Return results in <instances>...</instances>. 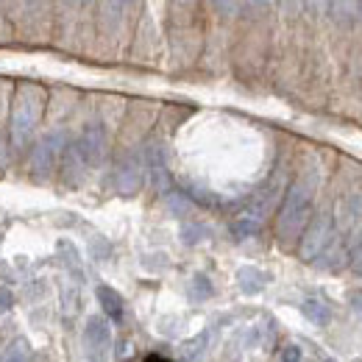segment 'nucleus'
I'll return each mask as SVG.
<instances>
[{"label":"nucleus","instance_id":"412c9836","mask_svg":"<svg viewBox=\"0 0 362 362\" xmlns=\"http://www.w3.org/2000/svg\"><path fill=\"white\" fill-rule=\"evenodd\" d=\"M0 162H3V145H0Z\"/></svg>","mask_w":362,"mask_h":362},{"label":"nucleus","instance_id":"4be33fe9","mask_svg":"<svg viewBox=\"0 0 362 362\" xmlns=\"http://www.w3.org/2000/svg\"><path fill=\"white\" fill-rule=\"evenodd\" d=\"M360 11H362V3H360ZM360 17H362V14H360Z\"/></svg>","mask_w":362,"mask_h":362},{"label":"nucleus","instance_id":"2eb2a0df","mask_svg":"<svg viewBox=\"0 0 362 362\" xmlns=\"http://www.w3.org/2000/svg\"><path fill=\"white\" fill-rule=\"evenodd\" d=\"M301 349L298 346H284L281 351H279V362H301Z\"/></svg>","mask_w":362,"mask_h":362},{"label":"nucleus","instance_id":"9b49d317","mask_svg":"<svg viewBox=\"0 0 362 362\" xmlns=\"http://www.w3.org/2000/svg\"><path fill=\"white\" fill-rule=\"evenodd\" d=\"M206 346H209V332H201L198 337L187 340L181 346V360L184 362H201L204 354H206Z\"/></svg>","mask_w":362,"mask_h":362},{"label":"nucleus","instance_id":"aec40b11","mask_svg":"<svg viewBox=\"0 0 362 362\" xmlns=\"http://www.w3.org/2000/svg\"><path fill=\"white\" fill-rule=\"evenodd\" d=\"M145 362H173V360H168V357H156V354H153V357H148Z\"/></svg>","mask_w":362,"mask_h":362},{"label":"nucleus","instance_id":"f257e3e1","mask_svg":"<svg viewBox=\"0 0 362 362\" xmlns=\"http://www.w3.org/2000/svg\"><path fill=\"white\" fill-rule=\"evenodd\" d=\"M313 192H315V176L310 179V173L301 176V179L287 189V198H284L281 212H279V221H276V234H279V240L284 245L293 243L301 234V228H304L307 218H310Z\"/></svg>","mask_w":362,"mask_h":362},{"label":"nucleus","instance_id":"dca6fc26","mask_svg":"<svg viewBox=\"0 0 362 362\" xmlns=\"http://www.w3.org/2000/svg\"><path fill=\"white\" fill-rule=\"evenodd\" d=\"M351 271L362 276V240L357 243V248H354V254H351Z\"/></svg>","mask_w":362,"mask_h":362},{"label":"nucleus","instance_id":"39448f33","mask_svg":"<svg viewBox=\"0 0 362 362\" xmlns=\"http://www.w3.org/2000/svg\"><path fill=\"white\" fill-rule=\"evenodd\" d=\"M337 223L346 234H354L351 240H362V192H351L337 204Z\"/></svg>","mask_w":362,"mask_h":362},{"label":"nucleus","instance_id":"6e6552de","mask_svg":"<svg viewBox=\"0 0 362 362\" xmlns=\"http://www.w3.org/2000/svg\"><path fill=\"white\" fill-rule=\"evenodd\" d=\"M142 176H145V165L139 162V159H129L126 165H123V170H120V176H117V187H120V192H126V195H132L139 189V184H142Z\"/></svg>","mask_w":362,"mask_h":362},{"label":"nucleus","instance_id":"1a4fd4ad","mask_svg":"<svg viewBox=\"0 0 362 362\" xmlns=\"http://www.w3.org/2000/svg\"><path fill=\"white\" fill-rule=\"evenodd\" d=\"M95 296H98L100 310L106 313L109 320H120V317H123V298H120V293H117V290H112V287L100 284V287L95 290Z\"/></svg>","mask_w":362,"mask_h":362},{"label":"nucleus","instance_id":"a211bd4d","mask_svg":"<svg viewBox=\"0 0 362 362\" xmlns=\"http://www.w3.org/2000/svg\"><path fill=\"white\" fill-rule=\"evenodd\" d=\"M11 304H14V296H11V290L0 287V313H8V310H11Z\"/></svg>","mask_w":362,"mask_h":362},{"label":"nucleus","instance_id":"7ed1b4c3","mask_svg":"<svg viewBox=\"0 0 362 362\" xmlns=\"http://www.w3.org/2000/svg\"><path fill=\"white\" fill-rule=\"evenodd\" d=\"M84 351L90 362H109L112 354V326L109 320L95 315L84 326Z\"/></svg>","mask_w":362,"mask_h":362},{"label":"nucleus","instance_id":"423d86ee","mask_svg":"<svg viewBox=\"0 0 362 362\" xmlns=\"http://www.w3.org/2000/svg\"><path fill=\"white\" fill-rule=\"evenodd\" d=\"M78 151H81L87 165H98L103 159V153H106V134H103V129L100 126H90L84 132V136H81Z\"/></svg>","mask_w":362,"mask_h":362},{"label":"nucleus","instance_id":"f03ea898","mask_svg":"<svg viewBox=\"0 0 362 362\" xmlns=\"http://www.w3.org/2000/svg\"><path fill=\"white\" fill-rule=\"evenodd\" d=\"M334 240V218L332 212H320L313 218L310 228L301 234V245H298V254L304 262H315L317 257L332 245Z\"/></svg>","mask_w":362,"mask_h":362},{"label":"nucleus","instance_id":"5701e85b","mask_svg":"<svg viewBox=\"0 0 362 362\" xmlns=\"http://www.w3.org/2000/svg\"><path fill=\"white\" fill-rule=\"evenodd\" d=\"M326 362H334V360H326Z\"/></svg>","mask_w":362,"mask_h":362},{"label":"nucleus","instance_id":"6ab92c4d","mask_svg":"<svg viewBox=\"0 0 362 362\" xmlns=\"http://www.w3.org/2000/svg\"><path fill=\"white\" fill-rule=\"evenodd\" d=\"M351 307H354L357 313H362V290H357V293L351 296Z\"/></svg>","mask_w":362,"mask_h":362},{"label":"nucleus","instance_id":"f3484780","mask_svg":"<svg viewBox=\"0 0 362 362\" xmlns=\"http://www.w3.org/2000/svg\"><path fill=\"white\" fill-rule=\"evenodd\" d=\"M168 204H170V209H173L179 218L184 215V212H187V201H184L181 195H170V198H168Z\"/></svg>","mask_w":362,"mask_h":362},{"label":"nucleus","instance_id":"4468645a","mask_svg":"<svg viewBox=\"0 0 362 362\" xmlns=\"http://www.w3.org/2000/svg\"><path fill=\"white\" fill-rule=\"evenodd\" d=\"M187 293H189V301H206V298H212V281L204 273H198V276H192Z\"/></svg>","mask_w":362,"mask_h":362},{"label":"nucleus","instance_id":"0eeeda50","mask_svg":"<svg viewBox=\"0 0 362 362\" xmlns=\"http://www.w3.org/2000/svg\"><path fill=\"white\" fill-rule=\"evenodd\" d=\"M62 139H64V134H47L40 142V148H34V170H37V176H45L47 170H53L56 151H59Z\"/></svg>","mask_w":362,"mask_h":362},{"label":"nucleus","instance_id":"9d476101","mask_svg":"<svg viewBox=\"0 0 362 362\" xmlns=\"http://www.w3.org/2000/svg\"><path fill=\"white\" fill-rule=\"evenodd\" d=\"M237 284H240V290H243L245 296H257L259 290H265L268 276L262 271H257V268H240V271H237Z\"/></svg>","mask_w":362,"mask_h":362},{"label":"nucleus","instance_id":"f8f14e48","mask_svg":"<svg viewBox=\"0 0 362 362\" xmlns=\"http://www.w3.org/2000/svg\"><path fill=\"white\" fill-rule=\"evenodd\" d=\"M301 313H304V317H310V323H315V326H326V323L332 320L329 307H326L320 298H307V301L301 304Z\"/></svg>","mask_w":362,"mask_h":362},{"label":"nucleus","instance_id":"ddd939ff","mask_svg":"<svg viewBox=\"0 0 362 362\" xmlns=\"http://www.w3.org/2000/svg\"><path fill=\"white\" fill-rule=\"evenodd\" d=\"M0 362H31V349L25 337H17L14 343H8V349L3 351Z\"/></svg>","mask_w":362,"mask_h":362},{"label":"nucleus","instance_id":"20e7f679","mask_svg":"<svg viewBox=\"0 0 362 362\" xmlns=\"http://www.w3.org/2000/svg\"><path fill=\"white\" fill-rule=\"evenodd\" d=\"M37 117H40V103L34 100V90L25 87V90L20 92V98L14 103V112H11V132H14L17 142H25L28 139L34 123H37Z\"/></svg>","mask_w":362,"mask_h":362}]
</instances>
